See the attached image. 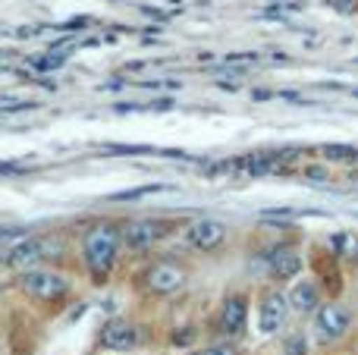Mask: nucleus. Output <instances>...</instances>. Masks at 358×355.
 Returning a JSON list of instances; mask_svg holds the SVG:
<instances>
[{
    "instance_id": "obj_6",
    "label": "nucleus",
    "mask_w": 358,
    "mask_h": 355,
    "mask_svg": "<svg viewBox=\"0 0 358 355\" xmlns=\"http://www.w3.org/2000/svg\"><path fill=\"white\" fill-rule=\"evenodd\" d=\"M223 239H227V226L214 217H201L189 226V242L198 252H217L223 245Z\"/></svg>"
},
{
    "instance_id": "obj_13",
    "label": "nucleus",
    "mask_w": 358,
    "mask_h": 355,
    "mask_svg": "<svg viewBox=\"0 0 358 355\" xmlns=\"http://www.w3.org/2000/svg\"><path fill=\"white\" fill-rule=\"evenodd\" d=\"M330 249H334V255L358 261V233H336V236H330Z\"/></svg>"
},
{
    "instance_id": "obj_5",
    "label": "nucleus",
    "mask_w": 358,
    "mask_h": 355,
    "mask_svg": "<svg viewBox=\"0 0 358 355\" xmlns=\"http://www.w3.org/2000/svg\"><path fill=\"white\" fill-rule=\"evenodd\" d=\"M170 233L167 220H157V217H145V220H132V224L123 226V242L136 252H145L157 242L161 236Z\"/></svg>"
},
{
    "instance_id": "obj_20",
    "label": "nucleus",
    "mask_w": 358,
    "mask_h": 355,
    "mask_svg": "<svg viewBox=\"0 0 358 355\" xmlns=\"http://www.w3.org/2000/svg\"><path fill=\"white\" fill-rule=\"evenodd\" d=\"M170 340H173L176 346H189L192 340H195V333H192V331H185V333H173V337H170Z\"/></svg>"
},
{
    "instance_id": "obj_18",
    "label": "nucleus",
    "mask_w": 358,
    "mask_h": 355,
    "mask_svg": "<svg viewBox=\"0 0 358 355\" xmlns=\"http://www.w3.org/2000/svg\"><path fill=\"white\" fill-rule=\"evenodd\" d=\"M195 355H236V349L233 346H208V349H201Z\"/></svg>"
},
{
    "instance_id": "obj_12",
    "label": "nucleus",
    "mask_w": 358,
    "mask_h": 355,
    "mask_svg": "<svg viewBox=\"0 0 358 355\" xmlns=\"http://www.w3.org/2000/svg\"><path fill=\"white\" fill-rule=\"evenodd\" d=\"M289 305L296 308L299 314L317 312V305H321V299H317V287H315V283H308V280L296 283V287H292V293H289Z\"/></svg>"
},
{
    "instance_id": "obj_8",
    "label": "nucleus",
    "mask_w": 358,
    "mask_h": 355,
    "mask_svg": "<svg viewBox=\"0 0 358 355\" xmlns=\"http://www.w3.org/2000/svg\"><path fill=\"white\" fill-rule=\"evenodd\" d=\"M41 258H44V242H38V239H22V242H16V245H6L3 261H6V268H16L25 274V270L35 268Z\"/></svg>"
},
{
    "instance_id": "obj_2",
    "label": "nucleus",
    "mask_w": 358,
    "mask_h": 355,
    "mask_svg": "<svg viewBox=\"0 0 358 355\" xmlns=\"http://www.w3.org/2000/svg\"><path fill=\"white\" fill-rule=\"evenodd\" d=\"M19 287L41 302H57L69 293V280L63 274H54V270H25L19 277Z\"/></svg>"
},
{
    "instance_id": "obj_1",
    "label": "nucleus",
    "mask_w": 358,
    "mask_h": 355,
    "mask_svg": "<svg viewBox=\"0 0 358 355\" xmlns=\"http://www.w3.org/2000/svg\"><path fill=\"white\" fill-rule=\"evenodd\" d=\"M120 242H123V233L117 230V224H98L85 233V239H82V258H85L94 283H104L107 274L113 270Z\"/></svg>"
},
{
    "instance_id": "obj_10",
    "label": "nucleus",
    "mask_w": 358,
    "mask_h": 355,
    "mask_svg": "<svg viewBox=\"0 0 358 355\" xmlns=\"http://www.w3.org/2000/svg\"><path fill=\"white\" fill-rule=\"evenodd\" d=\"M245 321H248V302L245 296H229L220 308V324L229 337H239L245 333Z\"/></svg>"
},
{
    "instance_id": "obj_9",
    "label": "nucleus",
    "mask_w": 358,
    "mask_h": 355,
    "mask_svg": "<svg viewBox=\"0 0 358 355\" xmlns=\"http://www.w3.org/2000/svg\"><path fill=\"white\" fill-rule=\"evenodd\" d=\"M286 305H289V302L280 293H264V299H261V318H258L261 333H277L280 327H283Z\"/></svg>"
},
{
    "instance_id": "obj_14",
    "label": "nucleus",
    "mask_w": 358,
    "mask_h": 355,
    "mask_svg": "<svg viewBox=\"0 0 358 355\" xmlns=\"http://www.w3.org/2000/svg\"><path fill=\"white\" fill-rule=\"evenodd\" d=\"M167 186H138V189H129V192H117L110 195L113 201H132V198H142V195H151V192H164Z\"/></svg>"
},
{
    "instance_id": "obj_17",
    "label": "nucleus",
    "mask_w": 358,
    "mask_h": 355,
    "mask_svg": "<svg viewBox=\"0 0 358 355\" xmlns=\"http://www.w3.org/2000/svg\"><path fill=\"white\" fill-rule=\"evenodd\" d=\"M38 69H54V66H60L63 63V57H38V60H31Z\"/></svg>"
},
{
    "instance_id": "obj_11",
    "label": "nucleus",
    "mask_w": 358,
    "mask_h": 355,
    "mask_svg": "<svg viewBox=\"0 0 358 355\" xmlns=\"http://www.w3.org/2000/svg\"><path fill=\"white\" fill-rule=\"evenodd\" d=\"M267 268H271V274L277 277V280H292V277L302 270V255H299L296 249L280 245V249H273L271 255H267Z\"/></svg>"
},
{
    "instance_id": "obj_4",
    "label": "nucleus",
    "mask_w": 358,
    "mask_h": 355,
    "mask_svg": "<svg viewBox=\"0 0 358 355\" xmlns=\"http://www.w3.org/2000/svg\"><path fill=\"white\" fill-rule=\"evenodd\" d=\"M185 280H189V270L176 261H157V264H151L148 274H145V287L157 296L176 293V289L185 287Z\"/></svg>"
},
{
    "instance_id": "obj_7",
    "label": "nucleus",
    "mask_w": 358,
    "mask_h": 355,
    "mask_svg": "<svg viewBox=\"0 0 358 355\" xmlns=\"http://www.w3.org/2000/svg\"><path fill=\"white\" fill-rule=\"evenodd\" d=\"M138 343V331L129 324L126 318H113L101 327V346L104 349H117V352H126Z\"/></svg>"
},
{
    "instance_id": "obj_16",
    "label": "nucleus",
    "mask_w": 358,
    "mask_h": 355,
    "mask_svg": "<svg viewBox=\"0 0 358 355\" xmlns=\"http://www.w3.org/2000/svg\"><path fill=\"white\" fill-rule=\"evenodd\" d=\"M305 346H308V343H305V337H302V333H296V337L286 343V355H305Z\"/></svg>"
},
{
    "instance_id": "obj_19",
    "label": "nucleus",
    "mask_w": 358,
    "mask_h": 355,
    "mask_svg": "<svg viewBox=\"0 0 358 355\" xmlns=\"http://www.w3.org/2000/svg\"><path fill=\"white\" fill-rule=\"evenodd\" d=\"M258 54H227V63H255Z\"/></svg>"
},
{
    "instance_id": "obj_15",
    "label": "nucleus",
    "mask_w": 358,
    "mask_h": 355,
    "mask_svg": "<svg viewBox=\"0 0 358 355\" xmlns=\"http://www.w3.org/2000/svg\"><path fill=\"white\" fill-rule=\"evenodd\" d=\"M324 154H327L330 161H346V157H355L358 151L349 148V145H327V148H324Z\"/></svg>"
},
{
    "instance_id": "obj_21",
    "label": "nucleus",
    "mask_w": 358,
    "mask_h": 355,
    "mask_svg": "<svg viewBox=\"0 0 358 355\" xmlns=\"http://www.w3.org/2000/svg\"><path fill=\"white\" fill-rule=\"evenodd\" d=\"M305 176H311V180H330L324 167H308V170H305Z\"/></svg>"
},
{
    "instance_id": "obj_3",
    "label": "nucleus",
    "mask_w": 358,
    "mask_h": 355,
    "mask_svg": "<svg viewBox=\"0 0 358 355\" xmlns=\"http://www.w3.org/2000/svg\"><path fill=\"white\" fill-rule=\"evenodd\" d=\"M349 324H352V314H349L346 305H336V302H327L315 312V337L321 343H336V340L346 337Z\"/></svg>"
}]
</instances>
